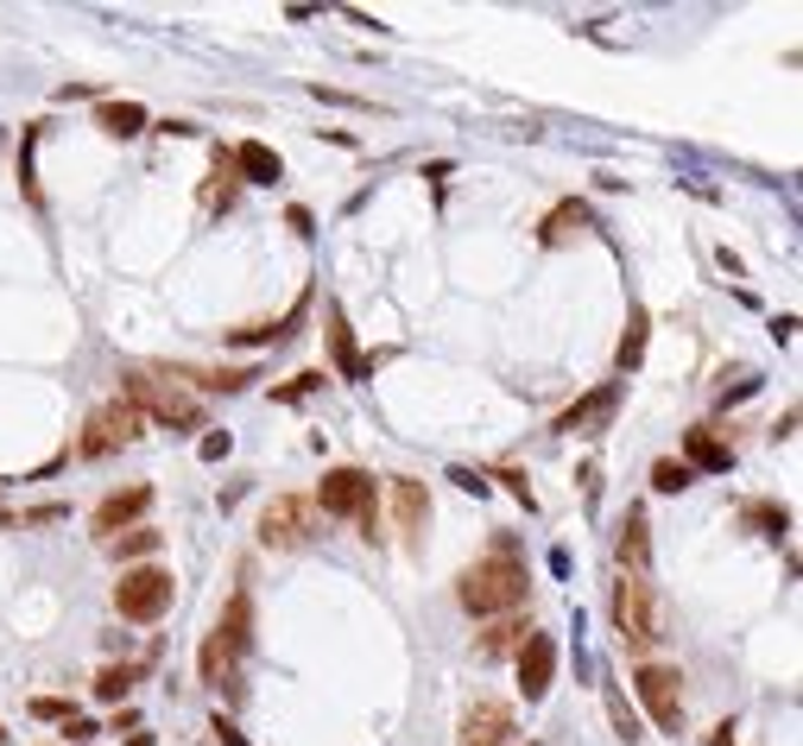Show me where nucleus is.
I'll return each mask as SVG.
<instances>
[{
    "label": "nucleus",
    "instance_id": "nucleus-17",
    "mask_svg": "<svg viewBox=\"0 0 803 746\" xmlns=\"http://www.w3.org/2000/svg\"><path fill=\"white\" fill-rule=\"evenodd\" d=\"M583 228H588V203L570 196V203H557L545 222H538V241H545V247H563V241H576Z\"/></svg>",
    "mask_w": 803,
    "mask_h": 746
},
{
    "label": "nucleus",
    "instance_id": "nucleus-11",
    "mask_svg": "<svg viewBox=\"0 0 803 746\" xmlns=\"http://www.w3.org/2000/svg\"><path fill=\"white\" fill-rule=\"evenodd\" d=\"M456 741L462 746H507L512 741V709L507 703H494V696L475 703V709L462 715V734H456Z\"/></svg>",
    "mask_w": 803,
    "mask_h": 746
},
{
    "label": "nucleus",
    "instance_id": "nucleus-28",
    "mask_svg": "<svg viewBox=\"0 0 803 746\" xmlns=\"http://www.w3.org/2000/svg\"><path fill=\"white\" fill-rule=\"evenodd\" d=\"M317 386H323V373H297L292 386H279V399H285V406H297V399H310Z\"/></svg>",
    "mask_w": 803,
    "mask_h": 746
},
{
    "label": "nucleus",
    "instance_id": "nucleus-15",
    "mask_svg": "<svg viewBox=\"0 0 803 746\" xmlns=\"http://www.w3.org/2000/svg\"><path fill=\"white\" fill-rule=\"evenodd\" d=\"M228 165L241 171V184H279V178H285L279 152L259 146V140H241V146H228Z\"/></svg>",
    "mask_w": 803,
    "mask_h": 746
},
{
    "label": "nucleus",
    "instance_id": "nucleus-9",
    "mask_svg": "<svg viewBox=\"0 0 803 746\" xmlns=\"http://www.w3.org/2000/svg\"><path fill=\"white\" fill-rule=\"evenodd\" d=\"M152 513V487L146 481H133V487H120V493H109L95 513H89V531L109 544V538H120V531H133V525H146Z\"/></svg>",
    "mask_w": 803,
    "mask_h": 746
},
{
    "label": "nucleus",
    "instance_id": "nucleus-24",
    "mask_svg": "<svg viewBox=\"0 0 803 746\" xmlns=\"http://www.w3.org/2000/svg\"><path fill=\"white\" fill-rule=\"evenodd\" d=\"M646 330H652V317H646V310H633V317H626V336H621V355H614L621 373H633L639 361H646Z\"/></svg>",
    "mask_w": 803,
    "mask_h": 746
},
{
    "label": "nucleus",
    "instance_id": "nucleus-5",
    "mask_svg": "<svg viewBox=\"0 0 803 746\" xmlns=\"http://www.w3.org/2000/svg\"><path fill=\"white\" fill-rule=\"evenodd\" d=\"M146 437V417L127 406V399H109V406L95 411L89 424H82V437H76V455L82 462H102V455H114L120 443H140Z\"/></svg>",
    "mask_w": 803,
    "mask_h": 746
},
{
    "label": "nucleus",
    "instance_id": "nucleus-18",
    "mask_svg": "<svg viewBox=\"0 0 803 746\" xmlns=\"http://www.w3.org/2000/svg\"><path fill=\"white\" fill-rule=\"evenodd\" d=\"M329 348H335V368L348 373V380H361V355H355V330H348V317H342V304H329Z\"/></svg>",
    "mask_w": 803,
    "mask_h": 746
},
{
    "label": "nucleus",
    "instance_id": "nucleus-35",
    "mask_svg": "<svg viewBox=\"0 0 803 746\" xmlns=\"http://www.w3.org/2000/svg\"><path fill=\"white\" fill-rule=\"evenodd\" d=\"M715 746H734V741H728V728H722V734H715Z\"/></svg>",
    "mask_w": 803,
    "mask_h": 746
},
{
    "label": "nucleus",
    "instance_id": "nucleus-8",
    "mask_svg": "<svg viewBox=\"0 0 803 746\" xmlns=\"http://www.w3.org/2000/svg\"><path fill=\"white\" fill-rule=\"evenodd\" d=\"M310 506H317V513H335V519H361L367 506H373V475H367V468H329Z\"/></svg>",
    "mask_w": 803,
    "mask_h": 746
},
{
    "label": "nucleus",
    "instance_id": "nucleus-16",
    "mask_svg": "<svg viewBox=\"0 0 803 746\" xmlns=\"http://www.w3.org/2000/svg\"><path fill=\"white\" fill-rule=\"evenodd\" d=\"M216 633L234 645V652H247L254 645V595L247 589H234V601L221 607V620H216Z\"/></svg>",
    "mask_w": 803,
    "mask_h": 746
},
{
    "label": "nucleus",
    "instance_id": "nucleus-14",
    "mask_svg": "<svg viewBox=\"0 0 803 746\" xmlns=\"http://www.w3.org/2000/svg\"><path fill=\"white\" fill-rule=\"evenodd\" d=\"M677 462L709 468V475H728V468H734V443H722L709 424H696V430H684V455H677Z\"/></svg>",
    "mask_w": 803,
    "mask_h": 746
},
{
    "label": "nucleus",
    "instance_id": "nucleus-26",
    "mask_svg": "<svg viewBox=\"0 0 803 746\" xmlns=\"http://www.w3.org/2000/svg\"><path fill=\"white\" fill-rule=\"evenodd\" d=\"M690 481H696V468H690V462H677V455L652 462V487H658V493H684Z\"/></svg>",
    "mask_w": 803,
    "mask_h": 746
},
{
    "label": "nucleus",
    "instance_id": "nucleus-4",
    "mask_svg": "<svg viewBox=\"0 0 803 746\" xmlns=\"http://www.w3.org/2000/svg\"><path fill=\"white\" fill-rule=\"evenodd\" d=\"M178 595V582H171V569H158V563H140V569H127L120 582H114V614L120 620H133V627H152L165 607Z\"/></svg>",
    "mask_w": 803,
    "mask_h": 746
},
{
    "label": "nucleus",
    "instance_id": "nucleus-36",
    "mask_svg": "<svg viewBox=\"0 0 803 746\" xmlns=\"http://www.w3.org/2000/svg\"><path fill=\"white\" fill-rule=\"evenodd\" d=\"M0 741H7V728H0Z\"/></svg>",
    "mask_w": 803,
    "mask_h": 746
},
{
    "label": "nucleus",
    "instance_id": "nucleus-3",
    "mask_svg": "<svg viewBox=\"0 0 803 746\" xmlns=\"http://www.w3.org/2000/svg\"><path fill=\"white\" fill-rule=\"evenodd\" d=\"M120 399L140 411V417H158V424H178V430H196L203 424V406L178 393V380H158V373H120Z\"/></svg>",
    "mask_w": 803,
    "mask_h": 746
},
{
    "label": "nucleus",
    "instance_id": "nucleus-19",
    "mask_svg": "<svg viewBox=\"0 0 803 746\" xmlns=\"http://www.w3.org/2000/svg\"><path fill=\"white\" fill-rule=\"evenodd\" d=\"M532 639V620H512V614H500L487 633H481V658H500V652H519Z\"/></svg>",
    "mask_w": 803,
    "mask_h": 746
},
{
    "label": "nucleus",
    "instance_id": "nucleus-30",
    "mask_svg": "<svg viewBox=\"0 0 803 746\" xmlns=\"http://www.w3.org/2000/svg\"><path fill=\"white\" fill-rule=\"evenodd\" d=\"M221 455H228V430H209L203 437V462H221Z\"/></svg>",
    "mask_w": 803,
    "mask_h": 746
},
{
    "label": "nucleus",
    "instance_id": "nucleus-32",
    "mask_svg": "<svg viewBox=\"0 0 803 746\" xmlns=\"http://www.w3.org/2000/svg\"><path fill=\"white\" fill-rule=\"evenodd\" d=\"M216 741H221V746H247V734H241L234 721H221V715H216Z\"/></svg>",
    "mask_w": 803,
    "mask_h": 746
},
{
    "label": "nucleus",
    "instance_id": "nucleus-27",
    "mask_svg": "<svg viewBox=\"0 0 803 746\" xmlns=\"http://www.w3.org/2000/svg\"><path fill=\"white\" fill-rule=\"evenodd\" d=\"M127 690H133V665H109V671L95 677V696H102V703H120Z\"/></svg>",
    "mask_w": 803,
    "mask_h": 746
},
{
    "label": "nucleus",
    "instance_id": "nucleus-31",
    "mask_svg": "<svg viewBox=\"0 0 803 746\" xmlns=\"http://www.w3.org/2000/svg\"><path fill=\"white\" fill-rule=\"evenodd\" d=\"M500 481H507L512 493H519V500H525V513H532V487H525V475H519V468H500Z\"/></svg>",
    "mask_w": 803,
    "mask_h": 746
},
{
    "label": "nucleus",
    "instance_id": "nucleus-23",
    "mask_svg": "<svg viewBox=\"0 0 803 746\" xmlns=\"http://www.w3.org/2000/svg\"><path fill=\"white\" fill-rule=\"evenodd\" d=\"M234 658H241V652H234V645H228L216 627H209V639H203V683H228Z\"/></svg>",
    "mask_w": 803,
    "mask_h": 746
},
{
    "label": "nucleus",
    "instance_id": "nucleus-29",
    "mask_svg": "<svg viewBox=\"0 0 803 746\" xmlns=\"http://www.w3.org/2000/svg\"><path fill=\"white\" fill-rule=\"evenodd\" d=\"M33 715H38V721H71V703H64V696H33Z\"/></svg>",
    "mask_w": 803,
    "mask_h": 746
},
{
    "label": "nucleus",
    "instance_id": "nucleus-20",
    "mask_svg": "<svg viewBox=\"0 0 803 746\" xmlns=\"http://www.w3.org/2000/svg\"><path fill=\"white\" fill-rule=\"evenodd\" d=\"M621 563H633L626 576H646V563H652V544H646V513H626V525H621Z\"/></svg>",
    "mask_w": 803,
    "mask_h": 746
},
{
    "label": "nucleus",
    "instance_id": "nucleus-7",
    "mask_svg": "<svg viewBox=\"0 0 803 746\" xmlns=\"http://www.w3.org/2000/svg\"><path fill=\"white\" fill-rule=\"evenodd\" d=\"M633 690H639V703H646V715H652L658 728L677 734V721H684V671L677 665H639Z\"/></svg>",
    "mask_w": 803,
    "mask_h": 746
},
{
    "label": "nucleus",
    "instance_id": "nucleus-22",
    "mask_svg": "<svg viewBox=\"0 0 803 746\" xmlns=\"http://www.w3.org/2000/svg\"><path fill=\"white\" fill-rule=\"evenodd\" d=\"M146 127V108L140 102H102V133H114V140H133Z\"/></svg>",
    "mask_w": 803,
    "mask_h": 746
},
{
    "label": "nucleus",
    "instance_id": "nucleus-21",
    "mask_svg": "<svg viewBox=\"0 0 803 746\" xmlns=\"http://www.w3.org/2000/svg\"><path fill=\"white\" fill-rule=\"evenodd\" d=\"M158 544H165V531H158V525H133V531H120V538H109V551H114V557H120V563H133V557H152Z\"/></svg>",
    "mask_w": 803,
    "mask_h": 746
},
{
    "label": "nucleus",
    "instance_id": "nucleus-33",
    "mask_svg": "<svg viewBox=\"0 0 803 746\" xmlns=\"http://www.w3.org/2000/svg\"><path fill=\"white\" fill-rule=\"evenodd\" d=\"M89 734H95V721H82V715H71V721H64V741H89Z\"/></svg>",
    "mask_w": 803,
    "mask_h": 746
},
{
    "label": "nucleus",
    "instance_id": "nucleus-13",
    "mask_svg": "<svg viewBox=\"0 0 803 746\" xmlns=\"http://www.w3.org/2000/svg\"><path fill=\"white\" fill-rule=\"evenodd\" d=\"M393 525H399L405 544L424 538V525H431V493H424V481H393Z\"/></svg>",
    "mask_w": 803,
    "mask_h": 746
},
{
    "label": "nucleus",
    "instance_id": "nucleus-12",
    "mask_svg": "<svg viewBox=\"0 0 803 746\" xmlns=\"http://www.w3.org/2000/svg\"><path fill=\"white\" fill-rule=\"evenodd\" d=\"M614 406H621V386H595L588 399H576V406L557 417V430H563V437H588L595 424H608V417H614Z\"/></svg>",
    "mask_w": 803,
    "mask_h": 746
},
{
    "label": "nucleus",
    "instance_id": "nucleus-25",
    "mask_svg": "<svg viewBox=\"0 0 803 746\" xmlns=\"http://www.w3.org/2000/svg\"><path fill=\"white\" fill-rule=\"evenodd\" d=\"M747 525H760L766 538H785V531H791V506H778V500H753V506H747Z\"/></svg>",
    "mask_w": 803,
    "mask_h": 746
},
{
    "label": "nucleus",
    "instance_id": "nucleus-1",
    "mask_svg": "<svg viewBox=\"0 0 803 746\" xmlns=\"http://www.w3.org/2000/svg\"><path fill=\"white\" fill-rule=\"evenodd\" d=\"M525 589H532V576H525V563L512 557V551H494V557L469 563V569L456 576V601H462L475 620H500V614H512V607L525 601Z\"/></svg>",
    "mask_w": 803,
    "mask_h": 746
},
{
    "label": "nucleus",
    "instance_id": "nucleus-10",
    "mask_svg": "<svg viewBox=\"0 0 803 746\" xmlns=\"http://www.w3.org/2000/svg\"><path fill=\"white\" fill-rule=\"evenodd\" d=\"M550 677H557V639L532 633L525 645H519V690H525V703H545Z\"/></svg>",
    "mask_w": 803,
    "mask_h": 746
},
{
    "label": "nucleus",
    "instance_id": "nucleus-2",
    "mask_svg": "<svg viewBox=\"0 0 803 746\" xmlns=\"http://www.w3.org/2000/svg\"><path fill=\"white\" fill-rule=\"evenodd\" d=\"M614 627H621L626 652H639V658L671 639V607H664L652 576H621L614 582Z\"/></svg>",
    "mask_w": 803,
    "mask_h": 746
},
{
    "label": "nucleus",
    "instance_id": "nucleus-6",
    "mask_svg": "<svg viewBox=\"0 0 803 746\" xmlns=\"http://www.w3.org/2000/svg\"><path fill=\"white\" fill-rule=\"evenodd\" d=\"M310 531H317L310 493H279V500H266V513H259V544H266V551H297V544H310Z\"/></svg>",
    "mask_w": 803,
    "mask_h": 746
},
{
    "label": "nucleus",
    "instance_id": "nucleus-34",
    "mask_svg": "<svg viewBox=\"0 0 803 746\" xmlns=\"http://www.w3.org/2000/svg\"><path fill=\"white\" fill-rule=\"evenodd\" d=\"M449 481H456V487H469V493H487V481H481L475 468H456V475H449Z\"/></svg>",
    "mask_w": 803,
    "mask_h": 746
}]
</instances>
